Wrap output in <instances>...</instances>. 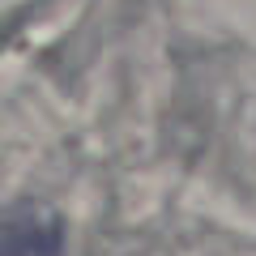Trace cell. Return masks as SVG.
Segmentation results:
<instances>
[{"label": "cell", "mask_w": 256, "mask_h": 256, "mask_svg": "<svg viewBox=\"0 0 256 256\" xmlns=\"http://www.w3.org/2000/svg\"><path fill=\"white\" fill-rule=\"evenodd\" d=\"M4 256H60V222L38 210H18L4 230Z\"/></svg>", "instance_id": "cell-1"}]
</instances>
